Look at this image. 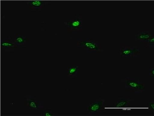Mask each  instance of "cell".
Wrapping results in <instances>:
<instances>
[{
    "label": "cell",
    "instance_id": "cell-1",
    "mask_svg": "<svg viewBox=\"0 0 154 116\" xmlns=\"http://www.w3.org/2000/svg\"><path fill=\"white\" fill-rule=\"evenodd\" d=\"M123 83L125 87L132 89L134 93L144 92V84L140 82L136 78L126 77L123 79Z\"/></svg>",
    "mask_w": 154,
    "mask_h": 116
},
{
    "label": "cell",
    "instance_id": "cell-2",
    "mask_svg": "<svg viewBox=\"0 0 154 116\" xmlns=\"http://www.w3.org/2000/svg\"><path fill=\"white\" fill-rule=\"evenodd\" d=\"M105 100L103 98H97L91 103L88 104V113L90 114H102L105 111L104 104Z\"/></svg>",
    "mask_w": 154,
    "mask_h": 116
},
{
    "label": "cell",
    "instance_id": "cell-3",
    "mask_svg": "<svg viewBox=\"0 0 154 116\" xmlns=\"http://www.w3.org/2000/svg\"><path fill=\"white\" fill-rule=\"evenodd\" d=\"M77 45L82 47L83 51H84L98 52L101 50V48L98 44V41L95 39L78 41Z\"/></svg>",
    "mask_w": 154,
    "mask_h": 116
},
{
    "label": "cell",
    "instance_id": "cell-4",
    "mask_svg": "<svg viewBox=\"0 0 154 116\" xmlns=\"http://www.w3.org/2000/svg\"><path fill=\"white\" fill-rule=\"evenodd\" d=\"M70 31H83V16H76L75 18L70 21L63 22Z\"/></svg>",
    "mask_w": 154,
    "mask_h": 116
},
{
    "label": "cell",
    "instance_id": "cell-5",
    "mask_svg": "<svg viewBox=\"0 0 154 116\" xmlns=\"http://www.w3.org/2000/svg\"><path fill=\"white\" fill-rule=\"evenodd\" d=\"M119 55L120 57H137L139 55V50L135 46L122 47L119 50Z\"/></svg>",
    "mask_w": 154,
    "mask_h": 116
},
{
    "label": "cell",
    "instance_id": "cell-6",
    "mask_svg": "<svg viewBox=\"0 0 154 116\" xmlns=\"http://www.w3.org/2000/svg\"><path fill=\"white\" fill-rule=\"evenodd\" d=\"M134 99L131 98H127V99L119 98L118 100L113 105V106L111 108H105V107L104 109L105 110V109H108L114 110H119L128 108L130 102Z\"/></svg>",
    "mask_w": 154,
    "mask_h": 116
},
{
    "label": "cell",
    "instance_id": "cell-7",
    "mask_svg": "<svg viewBox=\"0 0 154 116\" xmlns=\"http://www.w3.org/2000/svg\"><path fill=\"white\" fill-rule=\"evenodd\" d=\"M154 36L149 31H137L134 35L135 41H145L151 37Z\"/></svg>",
    "mask_w": 154,
    "mask_h": 116
},
{
    "label": "cell",
    "instance_id": "cell-8",
    "mask_svg": "<svg viewBox=\"0 0 154 116\" xmlns=\"http://www.w3.org/2000/svg\"><path fill=\"white\" fill-rule=\"evenodd\" d=\"M26 103L27 107L33 111H38L41 108V105L38 103L35 98H29L26 99Z\"/></svg>",
    "mask_w": 154,
    "mask_h": 116
},
{
    "label": "cell",
    "instance_id": "cell-9",
    "mask_svg": "<svg viewBox=\"0 0 154 116\" xmlns=\"http://www.w3.org/2000/svg\"><path fill=\"white\" fill-rule=\"evenodd\" d=\"M26 3L32 9L39 11L42 9L43 6L47 4V2L42 1H31L27 2Z\"/></svg>",
    "mask_w": 154,
    "mask_h": 116
},
{
    "label": "cell",
    "instance_id": "cell-10",
    "mask_svg": "<svg viewBox=\"0 0 154 116\" xmlns=\"http://www.w3.org/2000/svg\"><path fill=\"white\" fill-rule=\"evenodd\" d=\"M1 46L6 51H10L15 50L16 45L14 41H2L1 43Z\"/></svg>",
    "mask_w": 154,
    "mask_h": 116
},
{
    "label": "cell",
    "instance_id": "cell-11",
    "mask_svg": "<svg viewBox=\"0 0 154 116\" xmlns=\"http://www.w3.org/2000/svg\"><path fill=\"white\" fill-rule=\"evenodd\" d=\"M79 69V66L78 65L72 67H68L67 69V77L71 78L78 77Z\"/></svg>",
    "mask_w": 154,
    "mask_h": 116
},
{
    "label": "cell",
    "instance_id": "cell-12",
    "mask_svg": "<svg viewBox=\"0 0 154 116\" xmlns=\"http://www.w3.org/2000/svg\"><path fill=\"white\" fill-rule=\"evenodd\" d=\"M14 42L16 46L21 47L26 46V37H16L15 38Z\"/></svg>",
    "mask_w": 154,
    "mask_h": 116
},
{
    "label": "cell",
    "instance_id": "cell-13",
    "mask_svg": "<svg viewBox=\"0 0 154 116\" xmlns=\"http://www.w3.org/2000/svg\"><path fill=\"white\" fill-rule=\"evenodd\" d=\"M42 115L43 116H54L56 114L52 112L51 109H45L42 113Z\"/></svg>",
    "mask_w": 154,
    "mask_h": 116
},
{
    "label": "cell",
    "instance_id": "cell-14",
    "mask_svg": "<svg viewBox=\"0 0 154 116\" xmlns=\"http://www.w3.org/2000/svg\"><path fill=\"white\" fill-rule=\"evenodd\" d=\"M147 46L151 47L154 46V36L149 38L146 41Z\"/></svg>",
    "mask_w": 154,
    "mask_h": 116
},
{
    "label": "cell",
    "instance_id": "cell-15",
    "mask_svg": "<svg viewBox=\"0 0 154 116\" xmlns=\"http://www.w3.org/2000/svg\"><path fill=\"white\" fill-rule=\"evenodd\" d=\"M148 110L154 113V102L151 101L149 102L148 105Z\"/></svg>",
    "mask_w": 154,
    "mask_h": 116
},
{
    "label": "cell",
    "instance_id": "cell-16",
    "mask_svg": "<svg viewBox=\"0 0 154 116\" xmlns=\"http://www.w3.org/2000/svg\"><path fill=\"white\" fill-rule=\"evenodd\" d=\"M149 75H150V77L154 78V67L150 68V72H149Z\"/></svg>",
    "mask_w": 154,
    "mask_h": 116
}]
</instances>
